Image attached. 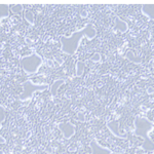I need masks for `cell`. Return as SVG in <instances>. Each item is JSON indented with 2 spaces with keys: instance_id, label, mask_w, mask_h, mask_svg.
Listing matches in <instances>:
<instances>
[{
  "instance_id": "1",
  "label": "cell",
  "mask_w": 154,
  "mask_h": 154,
  "mask_svg": "<svg viewBox=\"0 0 154 154\" xmlns=\"http://www.w3.org/2000/svg\"><path fill=\"white\" fill-rule=\"evenodd\" d=\"M97 36V30L93 24H88L82 29L77 30L71 36H61V51L67 56H73L78 51L79 44L83 38H88V40H93Z\"/></svg>"
},
{
  "instance_id": "2",
  "label": "cell",
  "mask_w": 154,
  "mask_h": 154,
  "mask_svg": "<svg viewBox=\"0 0 154 154\" xmlns=\"http://www.w3.org/2000/svg\"><path fill=\"white\" fill-rule=\"evenodd\" d=\"M153 122L148 118L137 115L134 120V128H135V135L143 139V148L146 151L153 150Z\"/></svg>"
},
{
  "instance_id": "3",
  "label": "cell",
  "mask_w": 154,
  "mask_h": 154,
  "mask_svg": "<svg viewBox=\"0 0 154 154\" xmlns=\"http://www.w3.org/2000/svg\"><path fill=\"white\" fill-rule=\"evenodd\" d=\"M43 64V60L39 54H31L28 56H25L20 61L22 70L26 75H34L39 71L40 67Z\"/></svg>"
},
{
  "instance_id": "4",
  "label": "cell",
  "mask_w": 154,
  "mask_h": 154,
  "mask_svg": "<svg viewBox=\"0 0 154 154\" xmlns=\"http://www.w3.org/2000/svg\"><path fill=\"white\" fill-rule=\"evenodd\" d=\"M22 88H23V93L20 95L19 100L28 101L33 97L35 93L44 91L49 88V85L48 83H35L29 79V80H26L25 82L22 83Z\"/></svg>"
},
{
  "instance_id": "5",
  "label": "cell",
  "mask_w": 154,
  "mask_h": 154,
  "mask_svg": "<svg viewBox=\"0 0 154 154\" xmlns=\"http://www.w3.org/2000/svg\"><path fill=\"white\" fill-rule=\"evenodd\" d=\"M58 128L62 133L64 139L70 140V139L75 135L76 133V126L71 122V121H66V122H59Z\"/></svg>"
},
{
  "instance_id": "6",
  "label": "cell",
  "mask_w": 154,
  "mask_h": 154,
  "mask_svg": "<svg viewBox=\"0 0 154 154\" xmlns=\"http://www.w3.org/2000/svg\"><path fill=\"white\" fill-rule=\"evenodd\" d=\"M91 154H112V151L110 149L102 146L96 139L91 140Z\"/></svg>"
},
{
  "instance_id": "7",
  "label": "cell",
  "mask_w": 154,
  "mask_h": 154,
  "mask_svg": "<svg viewBox=\"0 0 154 154\" xmlns=\"http://www.w3.org/2000/svg\"><path fill=\"white\" fill-rule=\"evenodd\" d=\"M106 125H107V128L109 130V131H110L115 138H118V139L125 138V134L120 133V131H119V121L118 120L110 121V122H108Z\"/></svg>"
},
{
  "instance_id": "8",
  "label": "cell",
  "mask_w": 154,
  "mask_h": 154,
  "mask_svg": "<svg viewBox=\"0 0 154 154\" xmlns=\"http://www.w3.org/2000/svg\"><path fill=\"white\" fill-rule=\"evenodd\" d=\"M114 30L121 32V33H125V32L128 30V25L125 20H122L120 17L116 16L115 17V26H114Z\"/></svg>"
},
{
  "instance_id": "9",
  "label": "cell",
  "mask_w": 154,
  "mask_h": 154,
  "mask_svg": "<svg viewBox=\"0 0 154 154\" xmlns=\"http://www.w3.org/2000/svg\"><path fill=\"white\" fill-rule=\"evenodd\" d=\"M141 12L149 20H153L154 18L153 4H144V5H142V7H141Z\"/></svg>"
},
{
  "instance_id": "10",
  "label": "cell",
  "mask_w": 154,
  "mask_h": 154,
  "mask_svg": "<svg viewBox=\"0 0 154 154\" xmlns=\"http://www.w3.org/2000/svg\"><path fill=\"white\" fill-rule=\"evenodd\" d=\"M65 82H66V81L64 80V79H58V80H54L53 82V84L49 86L51 96L56 97L57 95H58V91H59L60 88H61L63 84H65Z\"/></svg>"
},
{
  "instance_id": "11",
  "label": "cell",
  "mask_w": 154,
  "mask_h": 154,
  "mask_svg": "<svg viewBox=\"0 0 154 154\" xmlns=\"http://www.w3.org/2000/svg\"><path fill=\"white\" fill-rule=\"evenodd\" d=\"M84 70H85V64L83 61L78 60L75 64V75L76 77H82Z\"/></svg>"
},
{
  "instance_id": "12",
  "label": "cell",
  "mask_w": 154,
  "mask_h": 154,
  "mask_svg": "<svg viewBox=\"0 0 154 154\" xmlns=\"http://www.w3.org/2000/svg\"><path fill=\"white\" fill-rule=\"evenodd\" d=\"M5 118H6L5 108H4L2 105H0V128H1L2 123H3V121L5 120ZM5 143H6V140L2 136H0V145H2V144H5Z\"/></svg>"
},
{
  "instance_id": "13",
  "label": "cell",
  "mask_w": 154,
  "mask_h": 154,
  "mask_svg": "<svg viewBox=\"0 0 154 154\" xmlns=\"http://www.w3.org/2000/svg\"><path fill=\"white\" fill-rule=\"evenodd\" d=\"M125 58L128 59V61H131V63L136 64V65H139V64H141V62H142V60H141L140 57L136 56V54H134L131 51H126Z\"/></svg>"
},
{
  "instance_id": "14",
  "label": "cell",
  "mask_w": 154,
  "mask_h": 154,
  "mask_svg": "<svg viewBox=\"0 0 154 154\" xmlns=\"http://www.w3.org/2000/svg\"><path fill=\"white\" fill-rule=\"evenodd\" d=\"M24 19L30 26H33V25L35 24V16H34V12L32 11H29V9L28 11H25Z\"/></svg>"
},
{
  "instance_id": "15",
  "label": "cell",
  "mask_w": 154,
  "mask_h": 154,
  "mask_svg": "<svg viewBox=\"0 0 154 154\" xmlns=\"http://www.w3.org/2000/svg\"><path fill=\"white\" fill-rule=\"evenodd\" d=\"M9 6L6 4H0V23L2 20L7 19L9 17Z\"/></svg>"
},
{
  "instance_id": "16",
  "label": "cell",
  "mask_w": 154,
  "mask_h": 154,
  "mask_svg": "<svg viewBox=\"0 0 154 154\" xmlns=\"http://www.w3.org/2000/svg\"><path fill=\"white\" fill-rule=\"evenodd\" d=\"M9 11H11L12 14H21L22 11H24V6L21 5V4H17V5H11V7H9Z\"/></svg>"
},
{
  "instance_id": "17",
  "label": "cell",
  "mask_w": 154,
  "mask_h": 154,
  "mask_svg": "<svg viewBox=\"0 0 154 154\" xmlns=\"http://www.w3.org/2000/svg\"><path fill=\"white\" fill-rule=\"evenodd\" d=\"M91 61L93 62V63H100L101 62V54L95 53L93 56L91 57Z\"/></svg>"
},
{
  "instance_id": "18",
  "label": "cell",
  "mask_w": 154,
  "mask_h": 154,
  "mask_svg": "<svg viewBox=\"0 0 154 154\" xmlns=\"http://www.w3.org/2000/svg\"><path fill=\"white\" fill-rule=\"evenodd\" d=\"M56 60H57V62H59V65H62V64H63V60L60 59L59 57H58V58L56 57Z\"/></svg>"
},
{
  "instance_id": "19",
  "label": "cell",
  "mask_w": 154,
  "mask_h": 154,
  "mask_svg": "<svg viewBox=\"0 0 154 154\" xmlns=\"http://www.w3.org/2000/svg\"><path fill=\"white\" fill-rule=\"evenodd\" d=\"M82 18H86L88 17V14H86V11H81V14H80Z\"/></svg>"
},
{
  "instance_id": "20",
  "label": "cell",
  "mask_w": 154,
  "mask_h": 154,
  "mask_svg": "<svg viewBox=\"0 0 154 154\" xmlns=\"http://www.w3.org/2000/svg\"><path fill=\"white\" fill-rule=\"evenodd\" d=\"M147 93H148V94H152V93H153V88H150L149 89H147Z\"/></svg>"
}]
</instances>
